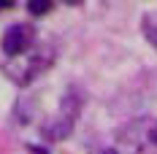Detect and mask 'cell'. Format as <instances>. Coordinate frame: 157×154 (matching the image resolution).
Here are the masks:
<instances>
[{
    "mask_svg": "<svg viewBox=\"0 0 157 154\" xmlns=\"http://www.w3.org/2000/svg\"><path fill=\"white\" fill-rule=\"evenodd\" d=\"M119 141L127 143L130 152H136V154H155V149H157V122H152V119L133 122L130 127H125L119 133Z\"/></svg>",
    "mask_w": 157,
    "mask_h": 154,
    "instance_id": "6da1fadb",
    "label": "cell"
},
{
    "mask_svg": "<svg viewBox=\"0 0 157 154\" xmlns=\"http://www.w3.org/2000/svg\"><path fill=\"white\" fill-rule=\"evenodd\" d=\"M52 62H54V46L44 43V46L35 49V51H33L19 68H11V65H8V73H11V78L19 81V84H30L33 78L38 76V73H44Z\"/></svg>",
    "mask_w": 157,
    "mask_h": 154,
    "instance_id": "7a4b0ae2",
    "label": "cell"
},
{
    "mask_svg": "<svg viewBox=\"0 0 157 154\" xmlns=\"http://www.w3.org/2000/svg\"><path fill=\"white\" fill-rule=\"evenodd\" d=\"M33 43V27L30 24H14L3 35V51L8 57H19L22 51H27Z\"/></svg>",
    "mask_w": 157,
    "mask_h": 154,
    "instance_id": "3957f363",
    "label": "cell"
},
{
    "mask_svg": "<svg viewBox=\"0 0 157 154\" xmlns=\"http://www.w3.org/2000/svg\"><path fill=\"white\" fill-rule=\"evenodd\" d=\"M81 108H84V95L78 92L76 87H71V89L63 95V100H60V116H65L68 122H76L78 114H81Z\"/></svg>",
    "mask_w": 157,
    "mask_h": 154,
    "instance_id": "277c9868",
    "label": "cell"
},
{
    "mask_svg": "<svg viewBox=\"0 0 157 154\" xmlns=\"http://www.w3.org/2000/svg\"><path fill=\"white\" fill-rule=\"evenodd\" d=\"M71 127H73V122H68L65 116H57V119L46 122L44 135H46L49 141H63V138H68V135H71Z\"/></svg>",
    "mask_w": 157,
    "mask_h": 154,
    "instance_id": "5b68a950",
    "label": "cell"
},
{
    "mask_svg": "<svg viewBox=\"0 0 157 154\" xmlns=\"http://www.w3.org/2000/svg\"><path fill=\"white\" fill-rule=\"evenodd\" d=\"M16 116L22 119V122H27L33 116V97H27V100H19L16 103Z\"/></svg>",
    "mask_w": 157,
    "mask_h": 154,
    "instance_id": "8992f818",
    "label": "cell"
},
{
    "mask_svg": "<svg viewBox=\"0 0 157 154\" xmlns=\"http://www.w3.org/2000/svg\"><path fill=\"white\" fill-rule=\"evenodd\" d=\"M27 8H30V14H46L49 8H52V3H38V0H33Z\"/></svg>",
    "mask_w": 157,
    "mask_h": 154,
    "instance_id": "52a82bcc",
    "label": "cell"
},
{
    "mask_svg": "<svg viewBox=\"0 0 157 154\" xmlns=\"http://www.w3.org/2000/svg\"><path fill=\"white\" fill-rule=\"evenodd\" d=\"M144 35L149 38V43L157 46V24H149V22H146V24H144Z\"/></svg>",
    "mask_w": 157,
    "mask_h": 154,
    "instance_id": "ba28073f",
    "label": "cell"
},
{
    "mask_svg": "<svg viewBox=\"0 0 157 154\" xmlns=\"http://www.w3.org/2000/svg\"><path fill=\"white\" fill-rule=\"evenodd\" d=\"M3 8H11V3H0V11H3Z\"/></svg>",
    "mask_w": 157,
    "mask_h": 154,
    "instance_id": "9c48e42d",
    "label": "cell"
},
{
    "mask_svg": "<svg viewBox=\"0 0 157 154\" xmlns=\"http://www.w3.org/2000/svg\"><path fill=\"white\" fill-rule=\"evenodd\" d=\"M106 154H117V152H114V149H111V152H106Z\"/></svg>",
    "mask_w": 157,
    "mask_h": 154,
    "instance_id": "30bf717a",
    "label": "cell"
}]
</instances>
